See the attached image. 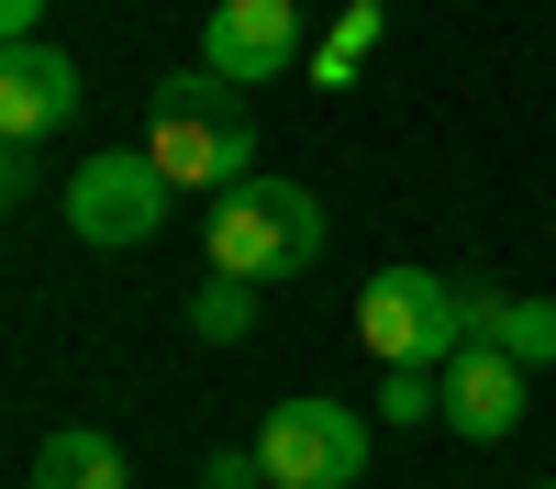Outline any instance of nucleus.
I'll use <instances>...</instances> for the list:
<instances>
[{"label":"nucleus","instance_id":"9d476101","mask_svg":"<svg viewBox=\"0 0 556 489\" xmlns=\"http://www.w3.org/2000/svg\"><path fill=\"white\" fill-rule=\"evenodd\" d=\"M379 34H390V12H379V0H345V12L312 34L301 78H312V89H356V78H367V56H379Z\"/></svg>","mask_w":556,"mask_h":489},{"label":"nucleus","instance_id":"39448f33","mask_svg":"<svg viewBox=\"0 0 556 489\" xmlns=\"http://www.w3.org/2000/svg\"><path fill=\"white\" fill-rule=\"evenodd\" d=\"M167 190H178V178H167L156 156H78V167H67V234H78V245H101V256L156 245Z\"/></svg>","mask_w":556,"mask_h":489},{"label":"nucleus","instance_id":"423d86ee","mask_svg":"<svg viewBox=\"0 0 556 489\" xmlns=\"http://www.w3.org/2000/svg\"><path fill=\"white\" fill-rule=\"evenodd\" d=\"M78 101H89V78H78L67 44H45V34L0 44V133H12V145H45V133H67V123H78Z\"/></svg>","mask_w":556,"mask_h":489},{"label":"nucleus","instance_id":"6e6552de","mask_svg":"<svg viewBox=\"0 0 556 489\" xmlns=\"http://www.w3.org/2000/svg\"><path fill=\"white\" fill-rule=\"evenodd\" d=\"M523 378H534V368H513L501 345H456V356H445V434L501 445V434L523 423Z\"/></svg>","mask_w":556,"mask_h":489},{"label":"nucleus","instance_id":"2eb2a0df","mask_svg":"<svg viewBox=\"0 0 556 489\" xmlns=\"http://www.w3.org/2000/svg\"><path fill=\"white\" fill-rule=\"evenodd\" d=\"M545 489H556V478H545Z\"/></svg>","mask_w":556,"mask_h":489},{"label":"nucleus","instance_id":"f257e3e1","mask_svg":"<svg viewBox=\"0 0 556 489\" xmlns=\"http://www.w3.org/2000/svg\"><path fill=\"white\" fill-rule=\"evenodd\" d=\"M146 156L178 178V190H245L256 178V112H245V89L235 78H212V67H178L156 78V112H146Z\"/></svg>","mask_w":556,"mask_h":489},{"label":"nucleus","instance_id":"0eeeda50","mask_svg":"<svg viewBox=\"0 0 556 489\" xmlns=\"http://www.w3.org/2000/svg\"><path fill=\"white\" fill-rule=\"evenodd\" d=\"M301 56H312V44H301V12H290V0H223V12L201 23V67L235 78V89L301 67Z\"/></svg>","mask_w":556,"mask_h":489},{"label":"nucleus","instance_id":"9b49d317","mask_svg":"<svg viewBox=\"0 0 556 489\" xmlns=\"http://www.w3.org/2000/svg\"><path fill=\"white\" fill-rule=\"evenodd\" d=\"M468 334L501 345L513 368H556V300H479L468 289Z\"/></svg>","mask_w":556,"mask_h":489},{"label":"nucleus","instance_id":"20e7f679","mask_svg":"<svg viewBox=\"0 0 556 489\" xmlns=\"http://www.w3.org/2000/svg\"><path fill=\"white\" fill-rule=\"evenodd\" d=\"M256 467H267V489H356L367 478V423L345 400H278L256 423Z\"/></svg>","mask_w":556,"mask_h":489},{"label":"nucleus","instance_id":"4468645a","mask_svg":"<svg viewBox=\"0 0 556 489\" xmlns=\"http://www.w3.org/2000/svg\"><path fill=\"white\" fill-rule=\"evenodd\" d=\"M23 34H45V0H0V44H23Z\"/></svg>","mask_w":556,"mask_h":489},{"label":"nucleus","instance_id":"7ed1b4c3","mask_svg":"<svg viewBox=\"0 0 556 489\" xmlns=\"http://www.w3.org/2000/svg\"><path fill=\"white\" fill-rule=\"evenodd\" d=\"M356 345L379 356V368H445L468 334V289L445 279V267H379V279L356 289Z\"/></svg>","mask_w":556,"mask_h":489},{"label":"nucleus","instance_id":"1a4fd4ad","mask_svg":"<svg viewBox=\"0 0 556 489\" xmlns=\"http://www.w3.org/2000/svg\"><path fill=\"white\" fill-rule=\"evenodd\" d=\"M134 467H123V445L101 434V423H56L34 445V489H123Z\"/></svg>","mask_w":556,"mask_h":489},{"label":"nucleus","instance_id":"ddd939ff","mask_svg":"<svg viewBox=\"0 0 556 489\" xmlns=\"http://www.w3.org/2000/svg\"><path fill=\"white\" fill-rule=\"evenodd\" d=\"M201 478H212V489H267V467H256V445H223V456H212Z\"/></svg>","mask_w":556,"mask_h":489},{"label":"nucleus","instance_id":"f8f14e48","mask_svg":"<svg viewBox=\"0 0 556 489\" xmlns=\"http://www.w3.org/2000/svg\"><path fill=\"white\" fill-rule=\"evenodd\" d=\"M190 334L201 345H245L256 334V279H223V267H212V279L190 289Z\"/></svg>","mask_w":556,"mask_h":489},{"label":"nucleus","instance_id":"f03ea898","mask_svg":"<svg viewBox=\"0 0 556 489\" xmlns=\"http://www.w3.org/2000/svg\"><path fill=\"white\" fill-rule=\"evenodd\" d=\"M212 267L223 279H312L323 267V201L301 190V178H245V190H223L212 201Z\"/></svg>","mask_w":556,"mask_h":489}]
</instances>
